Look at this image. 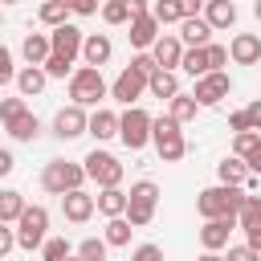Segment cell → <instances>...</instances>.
Masks as SVG:
<instances>
[{
	"instance_id": "obj_56",
	"label": "cell",
	"mask_w": 261,
	"mask_h": 261,
	"mask_svg": "<svg viewBox=\"0 0 261 261\" xmlns=\"http://www.w3.org/2000/svg\"><path fill=\"white\" fill-rule=\"evenodd\" d=\"M253 16H257V20H261V0H257V4H253Z\"/></svg>"
},
{
	"instance_id": "obj_34",
	"label": "cell",
	"mask_w": 261,
	"mask_h": 261,
	"mask_svg": "<svg viewBox=\"0 0 261 261\" xmlns=\"http://www.w3.org/2000/svg\"><path fill=\"white\" fill-rule=\"evenodd\" d=\"M257 147H261V130H241V135H232V155H237V159H249Z\"/></svg>"
},
{
	"instance_id": "obj_57",
	"label": "cell",
	"mask_w": 261,
	"mask_h": 261,
	"mask_svg": "<svg viewBox=\"0 0 261 261\" xmlns=\"http://www.w3.org/2000/svg\"><path fill=\"white\" fill-rule=\"evenodd\" d=\"M65 261H82V257H77V253H73V257H65Z\"/></svg>"
},
{
	"instance_id": "obj_30",
	"label": "cell",
	"mask_w": 261,
	"mask_h": 261,
	"mask_svg": "<svg viewBox=\"0 0 261 261\" xmlns=\"http://www.w3.org/2000/svg\"><path fill=\"white\" fill-rule=\"evenodd\" d=\"M37 20H41V24H49V29L65 24V20H69V8H65V0H45V4L37 8Z\"/></svg>"
},
{
	"instance_id": "obj_5",
	"label": "cell",
	"mask_w": 261,
	"mask_h": 261,
	"mask_svg": "<svg viewBox=\"0 0 261 261\" xmlns=\"http://www.w3.org/2000/svg\"><path fill=\"white\" fill-rule=\"evenodd\" d=\"M86 184V167L82 163H69V159H49L45 171H41V188L49 196H65V192H77Z\"/></svg>"
},
{
	"instance_id": "obj_41",
	"label": "cell",
	"mask_w": 261,
	"mask_h": 261,
	"mask_svg": "<svg viewBox=\"0 0 261 261\" xmlns=\"http://www.w3.org/2000/svg\"><path fill=\"white\" fill-rule=\"evenodd\" d=\"M204 53H208V69H212V73L228 65V45H216V41H208V45H204Z\"/></svg>"
},
{
	"instance_id": "obj_47",
	"label": "cell",
	"mask_w": 261,
	"mask_h": 261,
	"mask_svg": "<svg viewBox=\"0 0 261 261\" xmlns=\"http://www.w3.org/2000/svg\"><path fill=\"white\" fill-rule=\"evenodd\" d=\"M16 249V228H8V224H0V261L8 257Z\"/></svg>"
},
{
	"instance_id": "obj_1",
	"label": "cell",
	"mask_w": 261,
	"mask_h": 261,
	"mask_svg": "<svg viewBox=\"0 0 261 261\" xmlns=\"http://www.w3.org/2000/svg\"><path fill=\"white\" fill-rule=\"evenodd\" d=\"M241 200H245V188H232V184H212V188H204V192L196 196V212H200L204 220H224V216H232V220H237Z\"/></svg>"
},
{
	"instance_id": "obj_24",
	"label": "cell",
	"mask_w": 261,
	"mask_h": 261,
	"mask_svg": "<svg viewBox=\"0 0 261 261\" xmlns=\"http://www.w3.org/2000/svg\"><path fill=\"white\" fill-rule=\"evenodd\" d=\"M216 175H220V184H232V188H249V179H253L245 159H237V155H224L216 163Z\"/></svg>"
},
{
	"instance_id": "obj_7",
	"label": "cell",
	"mask_w": 261,
	"mask_h": 261,
	"mask_svg": "<svg viewBox=\"0 0 261 261\" xmlns=\"http://www.w3.org/2000/svg\"><path fill=\"white\" fill-rule=\"evenodd\" d=\"M118 139H122L126 151H143L151 143V114L143 106H126L118 114Z\"/></svg>"
},
{
	"instance_id": "obj_25",
	"label": "cell",
	"mask_w": 261,
	"mask_h": 261,
	"mask_svg": "<svg viewBox=\"0 0 261 261\" xmlns=\"http://www.w3.org/2000/svg\"><path fill=\"white\" fill-rule=\"evenodd\" d=\"M94 208H98L106 220H110V216H122V212H126V192H122V188H98Z\"/></svg>"
},
{
	"instance_id": "obj_22",
	"label": "cell",
	"mask_w": 261,
	"mask_h": 261,
	"mask_svg": "<svg viewBox=\"0 0 261 261\" xmlns=\"http://www.w3.org/2000/svg\"><path fill=\"white\" fill-rule=\"evenodd\" d=\"M45 86H49V77H45L41 65H20V69H16V94H20V98H37Z\"/></svg>"
},
{
	"instance_id": "obj_18",
	"label": "cell",
	"mask_w": 261,
	"mask_h": 261,
	"mask_svg": "<svg viewBox=\"0 0 261 261\" xmlns=\"http://www.w3.org/2000/svg\"><path fill=\"white\" fill-rule=\"evenodd\" d=\"M130 45L139 49V53H147L151 45H155V37H159V24H155V16L151 12H143V16H130Z\"/></svg>"
},
{
	"instance_id": "obj_9",
	"label": "cell",
	"mask_w": 261,
	"mask_h": 261,
	"mask_svg": "<svg viewBox=\"0 0 261 261\" xmlns=\"http://www.w3.org/2000/svg\"><path fill=\"white\" fill-rule=\"evenodd\" d=\"M228 94H232V77H228L224 69H216V73H204V77H196V86H192V98H196V106H220Z\"/></svg>"
},
{
	"instance_id": "obj_45",
	"label": "cell",
	"mask_w": 261,
	"mask_h": 261,
	"mask_svg": "<svg viewBox=\"0 0 261 261\" xmlns=\"http://www.w3.org/2000/svg\"><path fill=\"white\" fill-rule=\"evenodd\" d=\"M130 261H163V249H159V245H139V249L130 253Z\"/></svg>"
},
{
	"instance_id": "obj_26",
	"label": "cell",
	"mask_w": 261,
	"mask_h": 261,
	"mask_svg": "<svg viewBox=\"0 0 261 261\" xmlns=\"http://www.w3.org/2000/svg\"><path fill=\"white\" fill-rule=\"evenodd\" d=\"M20 53H24L29 65H45V57L53 53V49H49V33H29V37L20 41Z\"/></svg>"
},
{
	"instance_id": "obj_37",
	"label": "cell",
	"mask_w": 261,
	"mask_h": 261,
	"mask_svg": "<svg viewBox=\"0 0 261 261\" xmlns=\"http://www.w3.org/2000/svg\"><path fill=\"white\" fill-rule=\"evenodd\" d=\"M41 257H45V261H65V257H73V249H69V241H65V237H45Z\"/></svg>"
},
{
	"instance_id": "obj_32",
	"label": "cell",
	"mask_w": 261,
	"mask_h": 261,
	"mask_svg": "<svg viewBox=\"0 0 261 261\" xmlns=\"http://www.w3.org/2000/svg\"><path fill=\"white\" fill-rule=\"evenodd\" d=\"M253 224H261V196H249L245 192V200L237 208V228H253Z\"/></svg>"
},
{
	"instance_id": "obj_50",
	"label": "cell",
	"mask_w": 261,
	"mask_h": 261,
	"mask_svg": "<svg viewBox=\"0 0 261 261\" xmlns=\"http://www.w3.org/2000/svg\"><path fill=\"white\" fill-rule=\"evenodd\" d=\"M175 8H179V16H200L204 0H175Z\"/></svg>"
},
{
	"instance_id": "obj_3",
	"label": "cell",
	"mask_w": 261,
	"mask_h": 261,
	"mask_svg": "<svg viewBox=\"0 0 261 261\" xmlns=\"http://www.w3.org/2000/svg\"><path fill=\"white\" fill-rule=\"evenodd\" d=\"M151 143H155V151H159L163 163H179L188 155V139H184V130H179V122L171 114L151 118Z\"/></svg>"
},
{
	"instance_id": "obj_60",
	"label": "cell",
	"mask_w": 261,
	"mask_h": 261,
	"mask_svg": "<svg viewBox=\"0 0 261 261\" xmlns=\"http://www.w3.org/2000/svg\"><path fill=\"white\" fill-rule=\"evenodd\" d=\"M257 253H261V249H257Z\"/></svg>"
},
{
	"instance_id": "obj_44",
	"label": "cell",
	"mask_w": 261,
	"mask_h": 261,
	"mask_svg": "<svg viewBox=\"0 0 261 261\" xmlns=\"http://www.w3.org/2000/svg\"><path fill=\"white\" fill-rule=\"evenodd\" d=\"M224 261H261V253H257V249H249V245H228Z\"/></svg>"
},
{
	"instance_id": "obj_11",
	"label": "cell",
	"mask_w": 261,
	"mask_h": 261,
	"mask_svg": "<svg viewBox=\"0 0 261 261\" xmlns=\"http://www.w3.org/2000/svg\"><path fill=\"white\" fill-rule=\"evenodd\" d=\"M143 94H147V77H143V73H135L130 65L110 82V98H114V102H122V106H135Z\"/></svg>"
},
{
	"instance_id": "obj_59",
	"label": "cell",
	"mask_w": 261,
	"mask_h": 261,
	"mask_svg": "<svg viewBox=\"0 0 261 261\" xmlns=\"http://www.w3.org/2000/svg\"><path fill=\"white\" fill-rule=\"evenodd\" d=\"M0 24H4V12H0Z\"/></svg>"
},
{
	"instance_id": "obj_28",
	"label": "cell",
	"mask_w": 261,
	"mask_h": 261,
	"mask_svg": "<svg viewBox=\"0 0 261 261\" xmlns=\"http://www.w3.org/2000/svg\"><path fill=\"white\" fill-rule=\"evenodd\" d=\"M130 232H135V228L126 224V216H110V220H106V237H102V241H106L110 249H122V245H130Z\"/></svg>"
},
{
	"instance_id": "obj_4",
	"label": "cell",
	"mask_w": 261,
	"mask_h": 261,
	"mask_svg": "<svg viewBox=\"0 0 261 261\" xmlns=\"http://www.w3.org/2000/svg\"><path fill=\"white\" fill-rule=\"evenodd\" d=\"M155 204H159V184H151V179H139V184H130V192H126V224L130 228H147L151 220H155Z\"/></svg>"
},
{
	"instance_id": "obj_49",
	"label": "cell",
	"mask_w": 261,
	"mask_h": 261,
	"mask_svg": "<svg viewBox=\"0 0 261 261\" xmlns=\"http://www.w3.org/2000/svg\"><path fill=\"white\" fill-rule=\"evenodd\" d=\"M245 114H249V126H253V130H261V98H253V102L245 106Z\"/></svg>"
},
{
	"instance_id": "obj_21",
	"label": "cell",
	"mask_w": 261,
	"mask_h": 261,
	"mask_svg": "<svg viewBox=\"0 0 261 261\" xmlns=\"http://www.w3.org/2000/svg\"><path fill=\"white\" fill-rule=\"evenodd\" d=\"M204 20H208L212 33L216 29H232L237 24V4L232 0H204Z\"/></svg>"
},
{
	"instance_id": "obj_31",
	"label": "cell",
	"mask_w": 261,
	"mask_h": 261,
	"mask_svg": "<svg viewBox=\"0 0 261 261\" xmlns=\"http://www.w3.org/2000/svg\"><path fill=\"white\" fill-rule=\"evenodd\" d=\"M179 69H184L188 77H204V73H212V69H208V53H204V49H184Z\"/></svg>"
},
{
	"instance_id": "obj_43",
	"label": "cell",
	"mask_w": 261,
	"mask_h": 261,
	"mask_svg": "<svg viewBox=\"0 0 261 261\" xmlns=\"http://www.w3.org/2000/svg\"><path fill=\"white\" fill-rule=\"evenodd\" d=\"M130 69H135V73H143V77H151L159 65H155V57H151V53H135V57H130Z\"/></svg>"
},
{
	"instance_id": "obj_17",
	"label": "cell",
	"mask_w": 261,
	"mask_h": 261,
	"mask_svg": "<svg viewBox=\"0 0 261 261\" xmlns=\"http://www.w3.org/2000/svg\"><path fill=\"white\" fill-rule=\"evenodd\" d=\"M61 212H65L69 224H86V220L94 216V196L82 192V188H77V192H65V196H61Z\"/></svg>"
},
{
	"instance_id": "obj_40",
	"label": "cell",
	"mask_w": 261,
	"mask_h": 261,
	"mask_svg": "<svg viewBox=\"0 0 261 261\" xmlns=\"http://www.w3.org/2000/svg\"><path fill=\"white\" fill-rule=\"evenodd\" d=\"M24 110H29V106H24V98H20V94H16V98H0V122H4V126H8L12 118H20Z\"/></svg>"
},
{
	"instance_id": "obj_48",
	"label": "cell",
	"mask_w": 261,
	"mask_h": 261,
	"mask_svg": "<svg viewBox=\"0 0 261 261\" xmlns=\"http://www.w3.org/2000/svg\"><path fill=\"white\" fill-rule=\"evenodd\" d=\"M228 130H237V135H241V130H253V126H249V114H245V110H232V114H228Z\"/></svg>"
},
{
	"instance_id": "obj_38",
	"label": "cell",
	"mask_w": 261,
	"mask_h": 261,
	"mask_svg": "<svg viewBox=\"0 0 261 261\" xmlns=\"http://www.w3.org/2000/svg\"><path fill=\"white\" fill-rule=\"evenodd\" d=\"M106 253H110V245H106L102 237H86V241L77 245V257H82V261H106Z\"/></svg>"
},
{
	"instance_id": "obj_8",
	"label": "cell",
	"mask_w": 261,
	"mask_h": 261,
	"mask_svg": "<svg viewBox=\"0 0 261 261\" xmlns=\"http://www.w3.org/2000/svg\"><path fill=\"white\" fill-rule=\"evenodd\" d=\"M82 167H86V179H94L98 188H118V184H122V163H118L110 151H102V147H94V151L82 159Z\"/></svg>"
},
{
	"instance_id": "obj_54",
	"label": "cell",
	"mask_w": 261,
	"mask_h": 261,
	"mask_svg": "<svg viewBox=\"0 0 261 261\" xmlns=\"http://www.w3.org/2000/svg\"><path fill=\"white\" fill-rule=\"evenodd\" d=\"M16 167V159H12V151H0V175H8Z\"/></svg>"
},
{
	"instance_id": "obj_58",
	"label": "cell",
	"mask_w": 261,
	"mask_h": 261,
	"mask_svg": "<svg viewBox=\"0 0 261 261\" xmlns=\"http://www.w3.org/2000/svg\"><path fill=\"white\" fill-rule=\"evenodd\" d=\"M0 4H16V0H0Z\"/></svg>"
},
{
	"instance_id": "obj_42",
	"label": "cell",
	"mask_w": 261,
	"mask_h": 261,
	"mask_svg": "<svg viewBox=\"0 0 261 261\" xmlns=\"http://www.w3.org/2000/svg\"><path fill=\"white\" fill-rule=\"evenodd\" d=\"M8 82H16V65H12V49L0 45V86H8Z\"/></svg>"
},
{
	"instance_id": "obj_2",
	"label": "cell",
	"mask_w": 261,
	"mask_h": 261,
	"mask_svg": "<svg viewBox=\"0 0 261 261\" xmlns=\"http://www.w3.org/2000/svg\"><path fill=\"white\" fill-rule=\"evenodd\" d=\"M110 94V86H106V77H102V69H94V65H77L73 73H69V98H73V106H94L98 110V102Z\"/></svg>"
},
{
	"instance_id": "obj_36",
	"label": "cell",
	"mask_w": 261,
	"mask_h": 261,
	"mask_svg": "<svg viewBox=\"0 0 261 261\" xmlns=\"http://www.w3.org/2000/svg\"><path fill=\"white\" fill-rule=\"evenodd\" d=\"M98 12H102L106 24H130V8H126V0H106Z\"/></svg>"
},
{
	"instance_id": "obj_23",
	"label": "cell",
	"mask_w": 261,
	"mask_h": 261,
	"mask_svg": "<svg viewBox=\"0 0 261 261\" xmlns=\"http://www.w3.org/2000/svg\"><path fill=\"white\" fill-rule=\"evenodd\" d=\"M147 94H151V98L171 102V98L179 94V77H175V69H155V73L147 77Z\"/></svg>"
},
{
	"instance_id": "obj_29",
	"label": "cell",
	"mask_w": 261,
	"mask_h": 261,
	"mask_svg": "<svg viewBox=\"0 0 261 261\" xmlns=\"http://www.w3.org/2000/svg\"><path fill=\"white\" fill-rule=\"evenodd\" d=\"M20 212H24V196L12 192V188H4V192H0V224L20 220Z\"/></svg>"
},
{
	"instance_id": "obj_6",
	"label": "cell",
	"mask_w": 261,
	"mask_h": 261,
	"mask_svg": "<svg viewBox=\"0 0 261 261\" xmlns=\"http://www.w3.org/2000/svg\"><path fill=\"white\" fill-rule=\"evenodd\" d=\"M49 232V208L45 204H24L20 220H16V249H41Z\"/></svg>"
},
{
	"instance_id": "obj_19",
	"label": "cell",
	"mask_w": 261,
	"mask_h": 261,
	"mask_svg": "<svg viewBox=\"0 0 261 261\" xmlns=\"http://www.w3.org/2000/svg\"><path fill=\"white\" fill-rule=\"evenodd\" d=\"M86 135H94L98 143L118 139V114H114V110H106V106H98V110L86 118Z\"/></svg>"
},
{
	"instance_id": "obj_12",
	"label": "cell",
	"mask_w": 261,
	"mask_h": 261,
	"mask_svg": "<svg viewBox=\"0 0 261 261\" xmlns=\"http://www.w3.org/2000/svg\"><path fill=\"white\" fill-rule=\"evenodd\" d=\"M86 118H90V114H86L82 106H73V102H69V106H61V110L53 114V135H57V139H65V143H69V139H77V135H86Z\"/></svg>"
},
{
	"instance_id": "obj_35",
	"label": "cell",
	"mask_w": 261,
	"mask_h": 261,
	"mask_svg": "<svg viewBox=\"0 0 261 261\" xmlns=\"http://www.w3.org/2000/svg\"><path fill=\"white\" fill-rule=\"evenodd\" d=\"M151 16H155V24L163 29V24H179L184 16H179V8H175V0H151Z\"/></svg>"
},
{
	"instance_id": "obj_16",
	"label": "cell",
	"mask_w": 261,
	"mask_h": 261,
	"mask_svg": "<svg viewBox=\"0 0 261 261\" xmlns=\"http://www.w3.org/2000/svg\"><path fill=\"white\" fill-rule=\"evenodd\" d=\"M175 37H179V45H184V49H204V45L212 41V29H208V20H204V16H184Z\"/></svg>"
},
{
	"instance_id": "obj_14",
	"label": "cell",
	"mask_w": 261,
	"mask_h": 261,
	"mask_svg": "<svg viewBox=\"0 0 261 261\" xmlns=\"http://www.w3.org/2000/svg\"><path fill=\"white\" fill-rule=\"evenodd\" d=\"M237 228V220L232 216H224V220H204V228H200V245H204V253H220V249H228V232Z\"/></svg>"
},
{
	"instance_id": "obj_55",
	"label": "cell",
	"mask_w": 261,
	"mask_h": 261,
	"mask_svg": "<svg viewBox=\"0 0 261 261\" xmlns=\"http://www.w3.org/2000/svg\"><path fill=\"white\" fill-rule=\"evenodd\" d=\"M196 261H224V253H200Z\"/></svg>"
},
{
	"instance_id": "obj_33",
	"label": "cell",
	"mask_w": 261,
	"mask_h": 261,
	"mask_svg": "<svg viewBox=\"0 0 261 261\" xmlns=\"http://www.w3.org/2000/svg\"><path fill=\"white\" fill-rule=\"evenodd\" d=\"M196 110H200V106H196V98L179 90V94L171 98V110H167V114H171V118H175V122L184 126V122H192V118H196Z\"/></svg>"
},
{
	"instance_id": "obj_46",
	"label": "cell",
	"mask_w": 261,
	"mask_h": 261,
	"mask_svg": "<svg viewBox=\"0 0 261 261\" xmlns=\"http://www.w3.org/2000/svg\"><path fill=\"white\" fill-rule=\"evenodd\" d=\"M65 8H69L73 16H94V12H98V0H65Z\"/></svg>"
},
{
	"instance_id": "obj_13",
	"label": "cell",
	"mask_w": 261,
	"mask_h": 261,
	"mask_svg": "<svg viewBox=\"0 0 261 261\" xmlns=\"http://www.w3.org/2000/svg\"><path fill=\"white\" fill-rule=\"evenodd\" d=\"M151 57H155V65H159V69H179V57H184L179 37H175V33H159V37H155V45H151Z\"/></svg>"
},
{
	"instance_id": "obj_20",
	"label": "cell",
	"mask_w": 261,
	"mask_h": 261,
	"mask_svg": "<svg viewBox=\"0 0 261 261\" xmlns=\"http://www.w3.org/2000/svg\"><path fill=\"white\" fill-rule=\"evenodd\" d=\"M110 53H114V45H110L106 33H90V37L82 41V57H86V65H94V69H102V65L110 61Z\"/></svg>"
},
{
	"instance_id": "obj_39",
	"label": "cell",
	"mask_w": 261,
	"mask_h": 261,
	"mask_svg": "<svg viewBox=\"0 0 261 261\" xmlns=\"http://www.w3.org/2000/svg\"><path fill=\"white\" fill-rule=\"evenodd\" d=\"M41 69H45V77H69V73H73V61H65V57H57V53H49Z\"/></svg>"
},
{
	"instance_id": "obj_52",
	"label": "cell",
	"mask_w": 261,
	"mask_h": 261,
	"mask_svg": "<svg viewBox=\"0 0 261 261\" xmlns=\"http://www.w3.org/2000/svg\"><path fill=\"white\" fill-rule=\"evenodd\" d=\"M245 167H249V175H257V179H261V147H257V151L245 159Z\"/></svg>"
},
{
	"instance_id": "obj_53",
	"label": "cell",
	"mask_w": 261,
	"mask_h": 261,
	"mask_svg": "<svg viewBox=\"0 0 261 261\" xmlns=\"http://www.w3.org/2000/svg\"><path fill=\"white\" fill-rule=\"evenodd\" d=\"M126 8H130V16H143V12H151V0H126Z\"/></svg>"
},
{
	"instance_id": "obj_10",
	"label": "cell",
	"mask_w": 261,
	"mask_h": 261,
	"mask_svg": "<svg viewBox=\"0 0 261 261\" xmlns=\"http://www.w3.org/2000/svg\"><path fill=\"white\" fill-rule=\"evenodd\" d=\"M82 41H86V33L77 29V24H57V29H49V49L57 53V57H65V61H77L82 57Z\"/></svg>"
},
{
	"instance_id": "obj_51",
	"label": "cell",
	"mask_w": 261,
	"mask_h": 261,
	"mask_svg": "<svg viewBox=\"0 0 261 261\" xmlns=\"http://www.w3.org/2000/svg\"><path fill=\"white\" fill-rule=\"evenodd\" d=\"M245 245H249V249H261V224L245 228Z\"/></svg>"
},
{
	"instance_id": "obj_27",
	"label": "cell",
	"mask_w": 261,
	"mask_h": 261,
	"mask_svg": "<svg viewBox=\"0 0 261 261\" xmlns=\"http://www.w3.org/2000/svg\"><path fill=\"white\" fill-rule=\"evenodd\" d=\"M8 135H12L16 143H33V139L41 135V118H37L33 110H24L20 118H12V122H8Z\"/></svg>"
},
{
	"instance_id": "obj_15",
	"label": "cell",
	"mask_w": 261,
	"mask_h": 261,
	"mask_svg": "<svg viewBox=\"0 0 261 261\" xmlns=\"http://www.w3.org/2000/svg\"><path fill=\"white\" fill-rule=\"evenodd\" d=\"M228 61L237 65H257L261 61V37L257 33H237L228 41Z\"/></svg>"
}]
</instances>
